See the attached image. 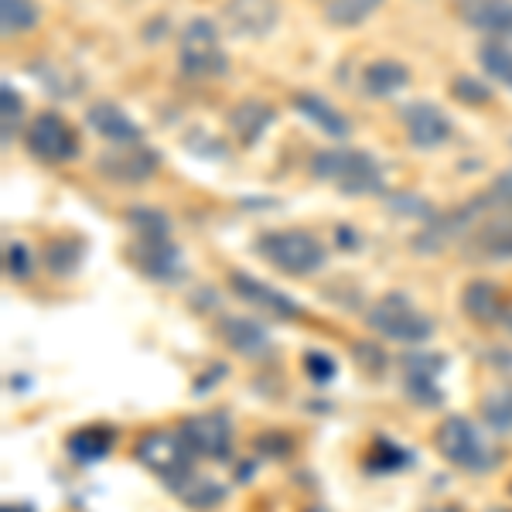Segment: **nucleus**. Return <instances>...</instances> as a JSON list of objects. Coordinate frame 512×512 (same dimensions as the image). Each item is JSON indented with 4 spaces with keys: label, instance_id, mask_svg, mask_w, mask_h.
<instances>
[{
    "label": "nucleus",
    "instance_id": "f257e3e1",
    "mask_svg": "<svg viewBox=\"0 0 512 512\" xmlns=\"http://www.w3.org/2000/svg\"><path fill=\"white\" fill-rule=\"evenodd\" d=\"M311 175L332 181L349 195H379L383 192V168L373 154L359 147H328L311 158Z\"/></svg>",
    "mask_w": 512,
    "mask_h": 512
},
{
    "label": "nucleus",
    "instance_id": "f03ea898",
    "mask_svg": "<svg viewBox=\"0 0 512 512\" xmlns=\"http://www.w3.org/2000/svg\"><path fill=\"white\" fill-rule=\"evenodd\" d=\"M256 253L287 277H311V274H318L328 260L321 239L304 233V229H277V233H263L260 239H256Z\"/></svg>",
    "mask_w": 512,
    "mask_h": 512
},
{
    "label": "nucleus",
    "instance_id": "7ed1b4c3",
    "mask_svg": "<svg viewBox=\"0 0 512 512\" xmlns=\"http://www.w3.org/2000/svg\"><path fill=\"white\" fill-rule=\"evenodd\" d=\"M434 448L448 465L461 468V472L485 475L495 465V451L489 448V441L482 437V431H478L468 417H458V414L437 424Z\"/></svg>",
    "mask_w": 512,
    "mask_h": 512
},
{
    "label": "nucleus",
    "instance_id": "20e7f679",
    "mask_svg": "<svg viewBox=\"0 0 512 512\" xmlns=\"http://www.w3.org/2000/svg\"><path fill=\"white\" fill-rule=\"evenodd\" d=\"M366 325L376 335L390 338L400 345H424L434 335V318L424 315L417 304H410L403 294H383L379 301L369 308Z\"/></svg>",
    "mask_w": 512,
    "mask_h": 512
},
{
    "label": "nucleus",
    "instance_id": "39448f33",
    "mask_svg": "<svg viewBox=\"0 0 512 512\" xmlns=\"http://www.w3.org/2000/svg\"><path fill=\"white\" fill-rule=\"evenodd\" d=\"M178 65L185 76L195 79H212V76H226L229 59L226 48L219 41V28L205 18H192L181 28L178 38Z\"/></svg>",
    "mask_w": 512,
    "mask_h": 512
},
{
    "label": "nucleus",
    "instance_id": "423d86ee",
    "mask_svg": "<svg viewBox=\"0 0 512 512\" xmlns=\"http://www.w3.org/2000/svg\"><path fill=\"white\" fill-rule=\"evenodd\" d=\"M134 458L147 472L164 478V482H175V478H181L185 472H192L195 451L188 448L181 431H151L137 441Z\"/></svg>",
    "mask_w": 512,
    "mask_h": 512
},
{
    "label": "nucleus",
    "instance_id": "0eeeda50",
    "mask_svg": "<svg viewBox=\"0 0 512 512\" xmlns=\"http://www.w3.org/2000/svg\"><path fill=\"white\" fill-rule=\"evenodd\" d=\"M24 144L38 161L48 164H65L79 158V134L59 113H38L24 130Z\"/></svg>",
    "mask_w": 512,
    "mask_h": 512
},
{
    "label": "nucleus",
    "instance_id": "6e6552de",
    "mask_svg": "<svg viewBox=\"0 0 512 512\" xmlns=\"http://www.w3.org/2000/svg\"><path fill=\"white\" fill-rule=\"evenodd\" d=\"M161 168V154L147 144H113L96 158V171L117 185H144Z\"/></svg>",
    "mask_w": 512,
    "mask_h": 512
},
{
    "label": "nucleus",
    "instance_id": "1a4fd4ad",
    "mask_svg": "<svg viewBox=\"0 0 512 512\" xmlns=\"http://www.w3.org/2000/svg\"><path fill=\"white\" fill-rule=\"evenodd\" d=\"M178 431L188 441V448L195 451V458L226 461L233 454V420L222 414V410L185 417Z\"/></svg>",
    "mask_w": 512,
    "mask_h": 512
},
{
    "label": "nucleus",
    "instance_id": "9d476101",
    "mask_svg": "<svg viewBox=\"0 0 512 512\" xmlns=\"http://www.w3.org/2000/svg\"><path fill=\"white\" fill-rule=\"evenodd\" d=\"M280 0H226L222 4V24L229 35L260 41L277 28Z\"/></svg>",
    "mask_w": 512,
    "mask_h": 512
},
{
    "label": "nucleus",
    "instance_id": "9b49d317",
    "mask_svg": "<svg viewBox=\"0 0 512 512\" xmlns=\"http://www.w3.org/2000/svg\"><path fill=\"white\" fill-rule=\"evenodd\" d=\"M403 127H407L410 144L420 147V151H434V147H441L451 137L448 113L437 103H427V99L403 106Z\"/></svg>",
    "mask_w": 512,
    "mask_h": 512
},
{
    "label": "nucleus",
    "instance_id": "f8f14e48",
    "mask_svg": "<svg viewBox=\"0 0 512 512\" xmlns=\"http://www.w3.org/2000/svg\"><path fill=\"white\" fill-rule=\"evenodd\" d=\"M465 253L468 260H512V212L478 222L465 236Z\"/></svg>",
    "mask_w": 512,
    "mask_h": 512
},
{
    "label": "nucleus",
    "instance_id": "ddd939ff",
    "mask_svg": "<svg viewBox=\"0 0 512 512\" xmlns=\"http://www.w3.org/2000/svg\"><path fill=\"white\" fill-rule=\"evenodd\" d=\"M441 369V355H414V359L403 362V390H407V396L417 407H441L444 403L441 383H437Z\"/></svg>",
    "mask_w": 512,
    "mask_h": 512
},
{
    "label": "nucleus",
    "instance_id": "4468645a",
    "mask_svg": "<svg viewBox=\"0 0 512 512\" xmlns=\"http://www.w3.org/2000/svg\"><path fill=\"white\" fill-rule=\"evenodd\" d=\"M461 311L465 318H472L475 325H495V321H506V294L495 280H468L465 291H461Z\"/></svg>",
    "mask_w": 512,
    "mask_h": 512
},
{
    "label": "nucleus",
    "instance_id": "2eb2a0df",
    "mask_svg": "<svg viewBox=\"0 0 512 512\" xmlns=\"http://www.w3.org/2000/svg\"><path fill=\"white\" fill-rule=\"evenodd\" d=\"M86 123L89 130H96L103 140H110V144H137L140 140V127L137 120L130 117L123 106L110 103V99H99L86 110Z\"/></svg>",
    "mask_w": 512,
    "mask_h": 512
},
{
    "label": "nucleus",
    "instance_id": "dca6fc26",
    "mask_svg": "<svg viewBox=\"0 0 512 512\" xmlns=\"http://www.w3.org/2000/svg\"><path fill=\"white\" fill-rule=\"evenodd\" d=\"M130 256L154 280H175L181 274V250L171 239H137L130 246Z\"/></svg>",
    "mask_w": 512,
    "mask_h": 512
},
{
    "label": "nucleus",
    "instance_id": "f3484780",
    "mask_svg": "<svg viewBox=\"0 0 512 512\" xmlns=\"http://www.w3.org/2000/svg\"><path fill=\"white\" fill-rule=\"evenodd\" d=\"M229 287L243 297L246 304H253V308L260 311H270V315L277 318H301V308H297V301H291L287 294L274 291V287L260 284V280H253L250 274H229Z\"/></svg>",
    "mask_w": 512,
    "mask_h": 512
},
{
    "label": "nucleus",
    "instance_id": "a211bd4d",
    "mask_svg": "<svg viewBox=\"0 0 512 512\" xmlns=\"http://www.w3.org/2000/svg\"><path fill=\"white\" fill-rule=\"evenodd\" d=\"M277 120V110L263 99H243L229 110V127H233V137L243 147H253L256 140L267 134Z\"/></svg>",
    "mask_w": 512,
    "mask_h": 512
},
{
    "label": "nucleus",
    "instance_id": "6ab92c4d",
    "mask_svg": "<svg viewBox=\"0 0 512 512\" xmlns=\"http://www.w3.org/2000/svg\"><path fill=\"white\" fill-rule=\"evenodd\" d=\"M461 18L492 38H512V0H465Z\"/></svg>",
    "mask_w": 512,
    "mask_h": 512
},
{
    "label": "nucleus",
    "instance_id": "aec40b11",
    "mask_svg": "<svg viewBox=\"0 0 512 512\" xmlns=\"http://www.w3.org/2000/svg\"><path fill=\"white\" fill-rule=\"evenodd\" d=\"M294 110L301 113V117H308L318 130H325L328 137L345 140L352 134L349 117H345L342 110H335V106L328 103L325 96H318V93H297L294 96Z\"/></svg>",
    "mask_w": 512,
    "mask_h": 512
},
{
    "label": "nucleus",
    "instance_id": "412c9836",
    "mask_svg": "<svg viewBox=\"0 0 512 512\" xmlns=\"http://www.w3.org/2000/svg\"><path fill=\"white\" fill-rule=\"evenodd\" d=\"M410 82V69L396 59H376L362 72V93L373 99H390Z\"/></svg>",
    "mask_w": 512,
    "mask_h": 512
},
{
    "label": "nucleus",
    "instance_id": "4be33fe9",
    "mask_svg": "<svg viewBox=\"0 0 512 512\" xmlns=\"http://www.w3.org/2000/svg\"><path fill=\"white\" fill-rule=\"evenodd\" d=\"M168 485L175 489L178 499L192 509H216L219 502L226 499V489H222L216 478H205V475H195V472H185Z\"/></svg>",
    "mask_w": 512,
    "mask_h": 512
},
{
    "label": "nucleus",
    "instance_id": "5701e85b",
    "mask_svg": "<svg viewBox=\"0 0 512 512\" xmlns=\"http://www.w3.org/2000/svg\"><path fill=\"white\" fill-rule=\"evenodd\" d=\"M222 338H226L229 349L243 352V355H267L270 352V338L256 321L250 318H222L219 325Z\"/></svg>",
    "mask_w": 512,
    "mask_h": 512
},
{
    "label": "nucleus",
    "instance_id": "b1692460",
    "mask_svg": "<svg viewBox=\"0 0 512 512\" xmlns=\"http://www.w3.org/2000/svg\"><path fill=\"white\" fill-rule=\"evenodd\" d=\"M65 448H69L72 458H79V461H99V458H106L113 448V431L103 424L79 427V431L65 441Z\"/></svg>",
    "mask_w": 512,
    "mask_h": 512
},
{
    "label": "nucleus",
    "instance_id": "393cba45",
    "mask_svg": "<svg viewBox=\"0 0 512 512\" xmlns=\"http://www.w3.org/2000/svg\"><path fill=\"white\" fill-rule=\"evenodd\" d=\"M383 7V0H325V21L332 28H359Z\"/></svg>",
    "mask_w": 512,
    "mask_h": 512
},
{
    "label": "nucleus",
    "instance_id": "a878e982",
    "mask_svg": "<svg viewBox=\"0 0 512 512\" xmlns=\"http://www.w3.org/2000/svg\"><path fill=\"white\" fill-rule=\"evenodd\" d=\"M478 62L495 82L512 89V48L502 38H489L478 45Z\"/></svg>",
    "mask_w": 512,
    "mask_h": 512
},
{
    "label": "nucleus",
    "instance_id": "bb28decb",
    "mask_svg": "<svg viewBox=\"0 0 512 512\" xmlns=\"http://www.w3.org/2000/svg\"><path fill=\"white\" fill-rule=\"evenodd\" d=\"M41 21V11L35 0H0V28L4 35H24Z\"/></svg>",
    "mask_w": 512,
    "mask_h": 512
},
{
    "label": "nucleus",
    "instance_id": "cd10ccee",
    "mask_svg": "<svg viewBox=\"0 0 512 512\" xmlns=\"http://www.w3.org/2000/svg\"><path fill=\"white\" fill-rule=\"evenodd\" d=\"M41 263H45L52 274H76V267L82 263V243L76 239H55V243L45 246V253H41Z\"/></svg>",
    "mask_w": 512,
    "mask_h": 512
},
{
    "label": "nucleus",
    "instance_id": "c85d7f7f",
    "mask_svg": "<svg viewBox=\"0 0 512 512\" xmlns=\"http://www.w3.org/2000/svg\"><path fill=\"white\" fill-rule=\"evenodd\" d=\"M127 222L137 239H171V222L158 209H130Z\"/></svg>",
    "mask_w": 512,
    "mask_h": 512
},
{
    "label": "nucleus",
    "instance_id": "c756f323",
    "mask_svg": "<svg viewBox=\"0 0 512 512\" xmlns=\"http://www.w3.org/2000/svg\"><path fill=\"white\" fill-rule=\"evenodd\" d=\"M482 420L492 431H512V390H492L482 400Z\"/></svg>",
    "mask_w": 512,
    "mask_h": 512
},
{
    "label": "nucleus",
    "instance_id": "7c9ffc66",
    "mask_svg": "<svg viewBox=\"0 0 512 512\" xmlns=\"http://www.w3.org/2000/svg\"><path fill=\"white\" fill-rule=\"evenodd\" d=\"M21 117H24L21 93L11 86V82H4V86H0V127H4V144H11L14 134H18Z\"/></svg>",
    "mask_w": 512,
    "mask_h": 512
},
{
    "label": "nucleus",
    "instance_id": "2f4dec72",
    "mask_svg": "<svg viewBox=\"0 0 512 512\" xmlns=\"http://www.w3.org/2000/svg\"><path fill=\"white\" fill-rule=\"evenodd\" d=\"M4 267H7V274H11L14 280H28L31 270H35V256H31V250L24 243H7Z\"/></svg>",
    "mask_w": 512,
    "mask_h": 512
},
{
    "label": "nucleus",
    "instance_id": "473e14b6",
    "mask_svg": "<svg viewBox=\"0 0 512 512\" xmlns=\"http://www.w3.org/2000/svg\"><path fill=\"white\" fill-rule=\"evenodd\" d=\"M451 93L461 99V103H468V106H485V103H492V89L485 86V82H478L472 76H458L451 82Z\"/></svg>",
    "mask_w": 512,
    "mask_h": 512
},
{
    "label": "nucleus",
    "instance_id": "72a5a7b5",
    "mask_svg": "<svg viewBox=\"0 0 512 512\" xmlns=\"http://www.w3.org/2000/svg\"><path fill=\"white\" fill-rule=\"evenodd\" d=\"M489 198L495 202V209H506V212H512V171H502V175L492 181V192H489Z\"/></svg>",
    "mask_w": 512,
    "mask_h": 512
},
{
    "label": "nucleus",
    "instance_id": "f704fd0d",
    "mask_svg": "<svg viewBox=\"0 0 512 512\" xmlns=\"http://www.w3.org/2000/svg\"><path fill=\"white\" fill-rule=\"evenodd\" d=\"M308 376L315 379V383H328V379L335 376V362L328 359V355H321V352H311L308 359Z\"/></svg>",
    "mask_w": 512,
    "mask_h": 512
},
{
    "label": "nucleus",
    "instance_id": "c9c22d12",
    "mask_svg": "<svg viewBox=\"0 0 512 512\" xmlns=\"http://www.w3.org/2000/svg\"><path fill=\"white\" fill-rule=\"evenodd\" d=\"M509 495H512V482H509Z\"/></svg>",
    "mask_w": 512,
    "mask_h": 512
},
{
    "label": "nucleus",
    "instance_id": "e433bc0d",
    "mask_svg": "<svg viewBox=\"0 0 512 512\" xmlns=\"http://www.w3.org/2000/svg\"><path fill=\"white\" fill-rule=\"evenodd\" d=\"M509 328H512V318H509Z\"/></svg>",
    "mask_w": 512,
    "mask_h": 512
},
{
    "label": "nucleus",
    "instance_id": "4c0bfd02",
    "mask_svg": "<svg viewBox=\"0 0 512 512\" xmlns=\"http://www.w3.org/2000/svg\"><path fill=\"white\" fill-rule=\"evenodd\" d=\"M509 144H512V140H509Z\"/></svg>",
    "mask_w": 512,
    "mask_h": 512
}]
</instances>
